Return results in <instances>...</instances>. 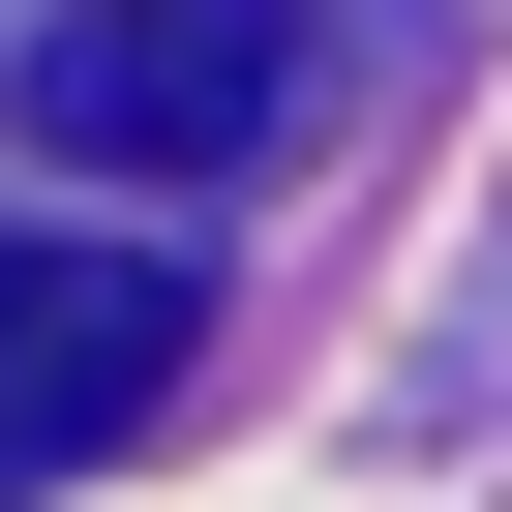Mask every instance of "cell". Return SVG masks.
Here are the masks:
<instances>
[{"mask_svg":"<svg viewBox=\"0 0 512 512\" xmlns=\"http://www.w3.org/2000/svg\"><path fill=\"white\" fill-rule=\"evenodd\" d=\"M0 121H61L91 181H241L302 151V0H0Z\"/></svg>","mask_w":512,"mask_h":512,"instance_id":"cell-1","label":"cell"},{"mask_svg":"<svg viewBox=\"0 0 512 512\" xmlns=\"http://www.w3.org/2000/svg\"><path fill=\"white\" fill-rule=\"evenodd\" d=\"M181 362H211V272H181V241H61V211H0V512L91 482Z\"/></svg>","mask_w":512,"mask_h":512,"instance_id":"cell-2","label":"cell"}]
</instances>
